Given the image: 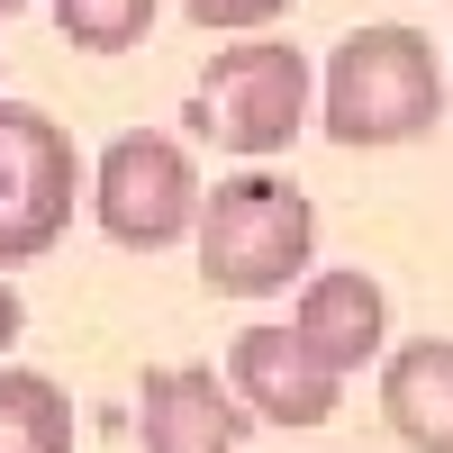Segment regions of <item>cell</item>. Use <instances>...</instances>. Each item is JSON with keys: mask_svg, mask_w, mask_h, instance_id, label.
<instances>
[{"mask_svg": "<svg viewBox=\"0 0 453 453\" xmlns=\"http://www.w3.org/2000/svg\"><path fill=\"white\" fill-rule=\"evenodd\" d=\"M444 91H453V73H444Z\"/></svg>", "mask_w": 453, "mask_h": 453, "instance_id": "9a60e30c", "label": "cell"}, {"mask_svg": "<svg viewBox=\"0 0 453 453\" xmlns=\"http://www.w3.org/2000/svg\"><path fill=\"white\" fill-rule=\"evenodd\" d=\"M335 390L326 372L290 345V326H245L236 345H226V399L245 408V418H273V426H326L335 418Z\"/></svg>", "mask_w": 453, "mask_h": 453, "instance_id": "ba28073f", "label": "cell"}, {"mask_svg": "<svg viewBox=\"0 0 453 453\" xmlns=\"http://www.w3.org/2000/svg\"><path fill=\"white\" fill-rule=\"evenodd\" d=\"M10 10H27V0H0V19H10Z\"/></svg>", "mask_w": 453, "mask_h": 453, "instance_id": "5bb4252c", "label": "cell"}, {"mask_svg": "<svg viewBox=\"0 0 453 453\" xmlns=\"http://www.w3.org/2000/svg\"><path fill=\"white\" fill-rule=\"evenodd\" d=\"M55 27L73 36L82 55H127L145 27H155V0H46Z\"/></svg>", "mask_w": 453, "mask_h": 453, "instance_id": "8fae6325", "label": "cell"}, {"mask_svg": "<svg viewBox=\"0 0 453 453\" xmlns=\"http://www.w3.org/2000/svg\"><path fill=\"white\" fill-rule=\"evenodd\" d=\"M381 418L399 444L418 453H453V345L444 335H418L381 363Z\"/></svg>", "mask_w": 453, "mask_h": 453, "instance_id": "9c48e42d", "label": "cell"}, {"mask_svg": "<svg viewBox=\"0 0 453 453\" xmlns=\"http://www.w3.org/2000/svg\"><path fill=\"white\" fill-rule=\"evenodd\" d=\"M200 27H218V36H263L273 19H290V0H181Z\"/></svg>", "mask_w": 453, "mask_h": 453, "instance_id": "7c38bea8", "label": "cell"}, {"mask_svg": "<svg viewBox=\"0 0 453 453\" xmlns=\"http://www.w3.org/2000/svg\"><path fill=\"white\" fill-rule=\"evenodd\" d=\"M200 281L218 299H273L290 281H309V254H318V209L299 181L281 173H236L200 191Z\"/></svg>", "mask_w": 453, "mask_h": 453, "instance_id": "7a4b0ae2", "label": "cell"}, {"mask_svg": "<svg viewBox=\"0 0 453 453\" xmlns=\"http://www.w3.org/2000/svg\"><path fill=\"white\" fill-rule=\"evenodd\" d=\"M73 191H82V155L73 136L27 100H0V263H36L64 226Z\"/></svg>", "mask_w": 453, "mask_h": 453, "instance_id": "5b68a950", "label": "cell"}, {"mask_svg": "<svg viewBox=\"0 0 453 453\" xmlns=\"http://www.w3.org/2000/svg\"><path fill=\"white\" fill-rule=\"evenodd\" d=\"M91 218H100V236L127 245V254L181 245L191 218H200V173L181 155V136H164V127L109 136L100 164H91Z\"/></svg>", "mask_w": 453, "mask_h": 453, "instance_id": "277c9868", "label": "cell"}, {"mask_svg": "<svg viewBox=\"0 0 453 453\" xmlns=\"http://www.w3.org/2000/svg\"><path fill=\"white\" fill-rule=\"evenodd\" d=\"M290 345L309 354L326 381L381 363V345H390V290L372 273H309L299 281V309H290Z\"/></svg>", "mask_w": 453, "mask_h": 453, "instance_id": "8992f818", "label": "cell"}, {"mask_svg": "<svg viewBox=\"0 0 453 453\" xmlns=\"http://www.w3.org/2000/svg\"><path fill=\"white\" fill-rule=\"evenodd\" d=\"M19 326H27V309H19V290H10V281H0V354H10V345H19Z\"/></svg>", "mask_w": 453, "mask_h": 453, "instance_id": "4fadbf2b", "label": "cell"}, {"mask_svg": "<svg viewBox=\"0 0 453 453\" xmlns=\"http://www.w3.org/2000/svg\"><path fill=\"white\" fill-rule=\"evenodd\" d=\"M136 444L145 453H245V408L209 363H155L136 381Z\"/></svg>", "mask_w": 453, "mask_h": 453, "instance_id": "52a82bcc", "label": "cell"}, {"mask_svg": "<svg viewBox=\"0 0 453 453\" xmlns=\"http://www.w3.org/2000/svg\"><path fill=\"white\" fill-rule=\"evenodd\" d=\"M318 119L335 145H418L444 119V64H435V36L408 27V19H372L354 36H335L326 55V82H318Z\"/></svg>", "mask_w": 453, "mask_h": 453, "instance_id": "6da1fadb", "label": "cell"}, {"mask_svg": "<svg viewBox=\"0 0 453 453\" xmlns=\"http://www.w3.org/2000/svg\"><path fill=\"white\" fill-rule=\"evenodd\" d=\"M0 453H73V399L46 372H0Z\"/></svg>", "mask_w": 453, "mask_h": 453, "instance_id": "30bf717a", "label": "cell"}, {"mask_svg": "<svg viewBox=\"0 0 453 453\" xmlns=\"http://www.w3.org/2000/svg\"><path fill=\"white\" fill-rule=\"evenodd\" d=\"M309 55L299 46H273V36H254V46H218L209 73H200V91H191V127L209 145H226V155H281V145L309 127Z\"/></svg>", "mask_w": 453, "mask_h": 453, "instance_id": "3957f363", "label": "cell"}]
</instances>
